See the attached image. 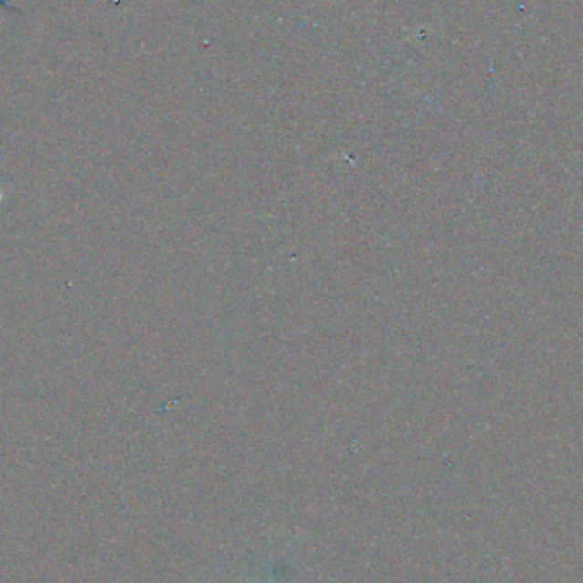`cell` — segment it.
I'll list each match as a JSON object with an SVG mask.
<instances>
[]
</instances>
